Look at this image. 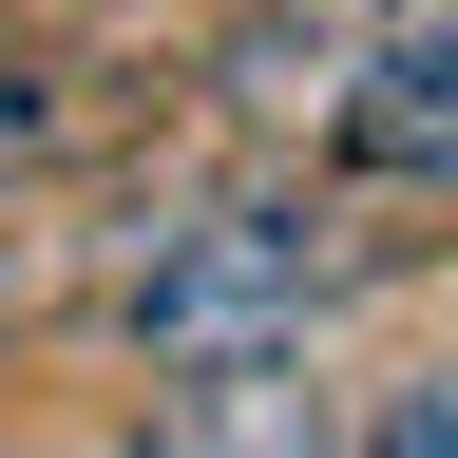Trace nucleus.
I'll return each instance as SVG.
<instances>
[{"label":"nucleus","mask_w":458,"mask_h":458,"mask_svg":"<svg viewBox=\"0 0 458 458\" xmlns=\"http://www.w3.org/2000/svg\"><path fill=\"white\" fill-rule=\"evenodd\" d=\"M344 153L382 191H458V0H401L344 77Z\"/></svg>","instance_id":"obj_3"},{"label":"nucleus","mask_w":458,"mask_h":458,"mask_svg":"<svg viewBox=\"0 0 458 458\" xmlns=\"http://www.w3.org/2000/svg\"><path fill=\"white\" fill-rule=\"evenodd\" d=\"M363 420L325 401V363H229V382H153L96 458H344Z\"/></svg>","instance_id":"obj_2"},{"label":"nucleus","mask_w":458,"mask_h":458,"mask_svg":"<svg viewBox=\"0 0 458 458\" xmlns=\"http://www.w3.org/2000/svg\"><path fill=\"white\" fill-rule=\"evenodd\" d=\"M382 267V229L344 191H210L191 229H153V267L114 286V344L153 382H229V363H306L325 306Z\"/></svg>","instance_id":"obj_1"},{"label":"nucleus","mask_w":458,"mask_h":458,"mask_svg":"<svg viewBox=\"0 0 458 458\" xmlns=\"http://www.w3.org/2000/svg\"><path fill=\"white\" fill-rule=\"evenodd\" d=\"M344 458H458V344H439V363L401 382V401H382V420L344 439Z\"/></svg>","instance_id":"obj_4"}]
</instances>
